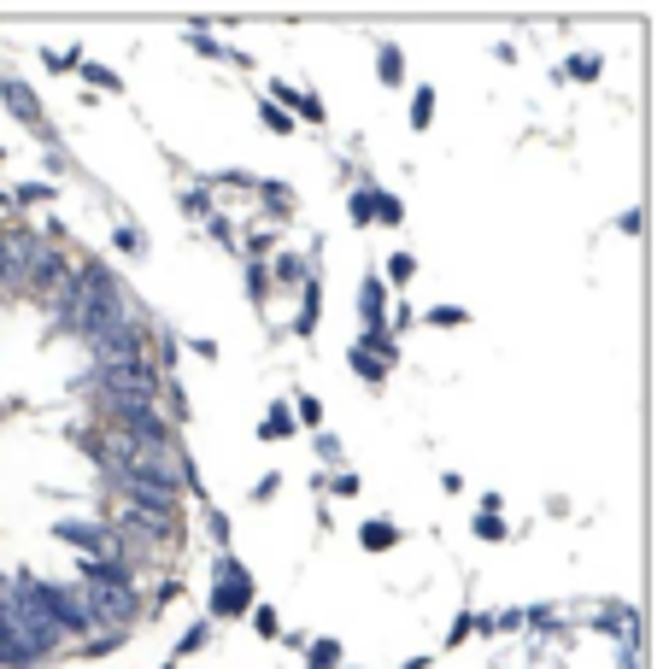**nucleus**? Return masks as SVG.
<instances>
[{
	"mask_svg": "<svg viewBox=\"0 0 669 669\" xmlns=\"http://www.w3.org/2000/svg\"><path fill=\"white\" fill-rule=\"evenodd\" d=\"M335 664V646H329V640H317V646H312V669H329Z\"/></svg>",
	"mask_w": 669,
	"mask_h": 669,
	"instance_id": "nucleus-17",
	"label": "nucleus"
},
{
	"mask_svg": "<svg viewBox=\"0 0 669 669\" xmlns=\"http://www.w3.org/2000/svg\"><path fill=\"white\" fill-rule=\"evenodd\" d=\"M376 71H382V83H405V60H400V48H382Z\"/></svg>",
	"mask_w": 669,
	"mask_h": 669,
	"instance_id": "nucleus-10",
	"label": "nucleus"
},
{
	"mask_svg": "<svg viewBox=\"0 0 669 669\" xmlns=\"http://www.w3.org/2000/svg\"><path fill=\"white\" fill-rule=\"evenodd\" d=\"M353 370H358V376H370V382H376V376H382V358H370V353H353Z\"/></svg>",
	"mask_w": 669,
	"mask_h": 669,
	"instance_id": "nucleus-15",
	"label": "nucleus"
},
{
	"mask_svg": "<svg viewBox=\"0 0 669 669\" xmlns=\"http://www.w3.org/2000/svg\"><path fill=\"white\" fill-rule=\"evenodd\" d=\"M100 376H106V394L112 400H148L153 405V394H159V382H153L148 365H106Z\"/></svg>",
	"mask_w": 669,
	"mask_h": 669,
	"instance_id": "nucleus-3",
	"label": "nucleus"
},
{
	"mask_svg": "<svg viewBox=\"0 0 669 669\" xmlns=\"http://www.w3.org/2000/svg\"><path fill=\"white\" fill-rule=\"evenodd\" d=\"M247 599H253V588H247V581H224V588H217V610H247Z\"/></svg>",
	"mask_w": 669,
	"mask_h": 669,
	"instance_id": "nucleus-8",
	"label": "nucleus"
},
{
	"mask_svg": "<svg viewBox=\"0 0 669 669\" xmlns=\"http://www.w3.org/2000/svg\"><path fill=\"white\" fill-rule=\"evenodd\" d=\"M100 365H141V329L118 324V329H100Z\"/></svg>",
	"mask_w": 669,
	"mask_h": 669,
	"instance_id": "nucleus-4",
	"label": "nucleus"
},
{
	"mask_svg": "<svg viewBox=\"0 0 669 669\" xmlns=\"http://www.w3.org/2000/svg\"><path fill=\"white\" fill-rule=\"evenodd\" d=\"M282 429H288V405H276L270 424H265V441H270V434H282Z\"/></svg>",
	"mask_w": 669,
	"mask_h": 669,
	"instance_id": "nucleus-19",
	"label": "nucleus"
},
{
	"mask_svg": "<svg viewBox=\"0 0 669 669\" xmlns=\"http://www.w3.org/2000/svg\"><path fill=\"white\" fill-rule=\"evenodd\" d=\"M71 288H77V329H94V335H100V329L129 324V317H124V300H118V282H112L100 265H89Z\"/></svg>",
	"mask_w": 669,
	"mask_h": 669,
	"instance_id": "nucleus-2",
	"label": "nucleus"
},
{
	"mask_svg": "<svg viewBox=\"0 0 669 669\" xmlns=\"http://www.w3.org/2000/svg\"><path fill=\"white\" fill-rule=\"evenodd\" d=\"M53 534H60L65 546L89 552V558H94V552H100V541H106V534H100V529H89V522H60V529H53Z\"/></svg>",
	"mask_w": 669,
	"mask_h": 669,
	"instance_id": "nucleus-7",
	"label": "nucleus"
},
{
	"mask_svg": "<svg viewBox=\"0 0 669 669\" xmlns=\"http://www.w3.org/2000/svg\"><path fill=\"white\" fill-rule=\"evenodd\" d=\"M7 106H12V112H18V124H30V129H41V100H36L30 89H24V83H12V77H7Z\"/></svg>",
	"mask_w": 669,
	"mask_h": 669,
	"instance_id": "nucleus-6",
	"label": "nucleus"
},
{
	"mask_svg": "<svg viewBox=\"0 0 669 669\" xmlns=\"http://www.w3.org/2000/svg\"><path fill=\"white\" fill-rule=\"evenodd\" d=\"M358 305H365V324H370V329L382 324V282H376V276L365 282V300H358Z\"/></svg>",
	"mask_w": 669,
	"mask_h": 669,
	"instance_id": "nucleus-9",
	"label": "nucleus"
},
{
	"mask_svg": "<svg viewBox=\"0 0 669 669\" xmlns=\"http://www.w3.org/2000/svg\"><path fill=\"white\" fill-rule=\"evenodd\" d=\"M48 194H53L48 182H24V188H18V200H48Z\"/></svg>",
	"mask_w": 669,
	"mask_h": 669,
	"instance_id": "nucleus-20",
	"label": "nucleus"
},
{
	"mask_svg": "<svg viewBox=\"0 0 669 669\" xmlns=\"http://www.w3.org/2000/svg\"><path fill=\"white\" fill-rule=\"evenodd\" d=\"M570 71H576L581 83H593V77H599V60H593V53H581V60H570Z\"/></svg>",
	"mask_w": 669,
	"mask_h": 669,
	"instance_id": "nucleus-14",
	"label": "nucleus"
},
{
	"mask_svg": "<svg viewBox=\"0 0 669 669\" xmlns=\"http://www.w3.org/2000/svg\"><path fill=\"white\" fill-rule=\"evenodd\" d=\"M365 546H370V552L394 546V522H365Z\"/></svg>",
	"mask_w": 669,
	"mask_h": 669,
	"instance_id": "nucleus-11",
	"label": "nucleus"
},
{
	"mask_svg": "<svg viewBox=\"0 0 669 669\" xmlns=\"http://www.w3.org/2000/svg\"><path fill=\"white\" fill-rule=\"evenodd\" d=\"M89 570V622H112V629H124L129 617L141 610V599H136V588L124 581V570H112V564H100V558H89L83 564Z\"/></svg>",
	"mask_w": 669,
	"mask_h": 669,
	"instance_id": "nucleus-1",
	"label": "nucleus"
},
{
	"mask_svg": "<svg viewBox=\"0 0 669 669\" xmlns=\"http://www.w3.org/2000/svg\"><path fill=\"white\" fill-rule=\"evenodd\" d=\"M429 112H434V89H417V100H412V124L424 129V124H429Z\"/></svg>",
	"mask_w": 669,
	"mask_h": 669,
	"instance_id": "nucleus-12",
	"label": "nucleus"
},
{
	"mask_svg": "<svg viewBox=\"0 0 669 669\" xmlns=\"http://www.w3.org/2000/svg\"><path fill=\"white\" fill-rule=\"evenodd\" d=\"M476 534H482V541H505V522L488 512V517H476Z\"/></svg>",
	"mask_w": 669,
	"mask_h": 669,
	"instance_id": "nucleus-13",
	"label": "nucleus"
},
{
	"mask_svg": "<svg viewBox=\"0 0 669 669\" xmlns=\"http://www.w3.org/2000/svg\"><path fill=\"white\" fill-rule=\"evenodd\" d=\"M0 282H7V258H0Z\"/></svg>",
	"mask_w": 669,
	"mask_h": 669,
	"instance_id": "nucleus-22",
	"label": "nucleus"
},
{
	"mask_svg": "<svg viewBox=\"0 0 669 669\" xmlns=\"http://www.w3.org/2000/svg\"><path fill=\"white\" fill-rule=\"evenodd\" d=\"M265 200H270V212H288V188L282 182H265Z\"/></svg>",
	"mask_w": 669,
	"mask_h": 669,
	"instance_id": "nucleus-16",
	"label": "nucleus"
},
{
	"mask_svg": "<svg viewBox=\"0 0 669 669\" xmlns=\"http://www.w3.org/2000/svg\"><path fill=\"white\" fill-rule=\"evenodd\" d=\"M265 124L276 129V136H282V129H294V124H288V112H276V106H265Z\"/></svg>",
	"mask_w": 669,
	"mask_h": 669,
	"instance_id": "nucleus-21",
	"label": "nucleus"
},
{
	"mask_svg": "<svg viewBox=\"0 0 669 669\" xmlns=\"http://www.w3.org/2000/svg\"><path fill=\"white\" fill-rule=\"evenodd\" d=\"M276 276H288V282H300V276H305V265H300V258H276Z\"/></svg>",
	"mask_w": 669,
	"mask_h": 669,
	"instance_id": "nucleus-18",
	"label": "nucleus"
},
{
	"mask_svg": "<svg viewBox=\"0 0 669 669\" xmlns=\"http://www.w3.org/2000/svg\"><path fill=\"white\" fill-rule=\"evenodd\" d=\"M124 529L136 534V541H171V534H177V512H159V505H129Z\"/></svg>",
	"mask_w": 669,
	"mask_h": 669,
	"instance_id": "nucleus-5",
	"label": "nucleus"
}]
</instances>
